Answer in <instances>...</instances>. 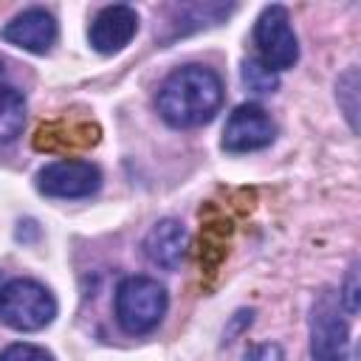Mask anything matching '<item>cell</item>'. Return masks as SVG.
<instances>
[{
  "label": "cell",
  "instance_id": "6da1fadb",
  "mask_svg": "<svg viewBox=\"0 0 361 361\" xmlns=\"http://www.w3.org/2000/svg\"><path fill=\"white\" fill-rule=\"evenodd\" d=\"M223 104V85L212 68L183 65L172 71L158 90V113L172 127H200Z\"/></svg>",
  "mask_w": 361,
  "mask_h": 361
},
{
  "label": "cell",
  "instance_id": "7a4b0ae2",
  "mask_svg": "<svg viewBox=\"0 0 361 361\" xmlns=\"http://www.w3.org/2000/svg\"><path fill=\"white\" fill-rule=\"evenodd\" d=\"M56 316L54 293L34 279H11L0 288V322L11 330L31 333L51 324Z\"/></svg>",
  "mask_w": 361,
  "mask_h": 361
},
{
  "label": "cell",
  "instance_id": "3957f363",
  "mask_svg": "<svg viewBox=\"0 0 361 361\" xmlns=\"http://www.w3.org/2000/svg\"><path fill=\"white\" fill-rule=\"evenodd\" d=\"M169 305L166 288L149 276H127L116 288V319L127 333H149L158 327Z\"/></svg>",
  "mask_w": 361,
  "mask_h": 361
},
{
  "label": "cell",
  "instance_id": "277c9868",
  "mask_svg": "<svg viewBox=\"0 0 361 361\" xmlns=\"http://www.w3.org/2000/svg\"><path fill=\"white\" fill-rule=\"evenodd\" d=\"M254 42L259 48V62L268 65L271 71L293 68L299 59V42H296V34L290 28L288 8L279 3L265 6L262 14L257 17Z\"/></svg>",
  "mask_w": 361,
  "mask_h": 361
},
{
  "label": "cell",
  "instance_id": "5b68a950",
  "mask_svg": "<svg viewBox=\"0 0 361 361\" xmlns=\"http://www.w3.org/2000/svg\"><path fill=\"white\" fill-rule=\"evenodd\" d=\"M347 350L350 333L347 322L341 319L338 299L324 290L310 310V355L313 361H347Z\"/></svg>",
  "mask_w": 361,
  "mask_h": 361
},
{
  "label": "cell",
  "instance_id": "8992f818",
  "mask_svg": "<svg viewBox=\"0 0 361 361\" xmlns=\"http://www.w3.org/2000/svg\"><path fill=\"white\" fill-rule=\"evenodd\" d=\"M102 186V172L90 161L62 158L37 172V189L48 197H87Z\"/></svg>",
  "mask_w": 361,
  "mask_h": 361
},
{
  "label": "cell",
  "instance_id": "52a82bcc",
  "mask_svg": "<svg viewBox=\"0 0 361 361\" xmlns=\"http://www.w3.org/2000/svg\"><path fill=\"white\" fill-rule=\"evenodd\" d=\"M276 138L274 118L259 104H240L226 121L223 130V149L228 152H251L262 149Z\"/></svg>",
  "mask_w": 361,
  "mask_h": 361
},
{
  "label": "cell",
  "instance_id": "ba28073f",
  "mask_svg": "<svg viewBox=\"0 0 361 361\" xmlns=\"http://www.w3.org/2000/svg\"><path fill=\"white\" fill-rule=\"evenodd\" d=\"M138 31V14L135 8L118 3L102 8L90 23V45L99 54H116L121 51Z\"/></svg>",
  "mask_w": 361,
  "mask_h": 361
},
{
  "label": "cell",
  "instance_id": "9c48e42d",
  "mask_svg": "<svg viewBox=\"0 0 361 361\" xmlns=\"http://www.w3.org/2000/svg\"><path fill=\"white\" fill-rule=\"evenodd\" d=\"M0 37L23 51L45 54L56 39V20L45 8H25L23 14L6 23Z\"/></svg>",
  "mask_w": 361,
  "mask_h": 361
},
{
  "label": "cell",
  "instance_id": "30bf717a",
  "mask_svg": "<svg viewBox=\"0 0 361 361\" xmlns=\"http://www.w3.org/2000/svg\"><path fill=\"white\" fill-rule=\"evenodd\" d=\"M144 254L149 257V262H155L158 268L175 271L186 254V228L180 220H158L149 234L144 237Z\"/></svg>",
  "mask_w": 361,
  "mask_h": 361
},
{
  "label": "cell",
  "instance_id": "8fae6325",
  "mask_svg": "<svg viewBox=\"0 0 361 361\" xmlns=\"http://www.w3.org/2000/svg\"><path fill=\"white\" fill-rule=\"evenodd\" d=\"M25 124V96L11 87L0 85V144L14 141Z\"/></svg>",
  "mask_w": 361,
  "mask_h": 361
},
{
  "label": "cell",
  "instance_id": "7c38bea8",
  "mask_svg": "<svg viewBox=\"0 0 361 361\" xmlns=\"http://www.w3.org/2000/svg\"><path fill=\"white\" fill-rule=\"evenodd\" d=\"M336 96H338V104H341V110H344V116H347V121L355 133L358 130V102H355L358 99V71L355 68H350L347 73L338 76Z\"/></svg>",
  "mask_w": 361,
  "mask_h": 361
},
{
  "label": "cell",
  "instance_id": "4fadbf2b",
  "mask_svg": "<svg viewBox=\"0 0 361 361\" xmlns=\"http://www.w3.org/2000/svg\"><path fill=\"white\" fill-rule=\"evenodd\" d=\"M243 82L248 90L254 93H274L279 87V76L276 71H271L268 65H262L259 59H245L243 62Z\"/></svg>",
  "mask_w": 361,
  "mask_h": 361
},
{
  "label": "cell",
  "instance_id": "5bb4252c",
  "mask_svg": "<svg viewBox=\"0 0 361 361\" xmlns=\"http://www.w3.org/2000/svg\"><path fill=\"white\" fill-rule=\"evenodd\" d=\"M0 361H54V355L37 344H8L3 353H0Z\"/></svg>",
  "mask_w": 361,
  "mask_h": 361
},
{
  "label": "cell",
  "instance_id": "9a60e30c",
  "mask_svg": "<svg viewBox=\"0 0 361 361\" xmlns=\"http://www.w3.org/2000/svg\"><path fill=\"white\" fill-rule=\"evenodd\" d=\"M338 305H341L350 316L358 313V268H355V265H353L350 274H347V282H344V288H341V293H338Z\"/></svg>",
  "mask_w": 361,
  "mask_h": 361
},
{
  "label": "cell",
  "instance_id": "2e32d148",
  "mask_svg": "<svg viewBox=\"0 0 361 361\" xmlns=\"http://www.w3.org/2000/svg\"><path fill=\"white\" fill-rule=\"evenodd\" d=\"M245 361H285V355H282V347H279V344L265 341V344L251 347V350L245 353Z\"/></svg>",
  "mask_w": 361,
  "mask_h": 361
},
{
  "label": "cell",
  "instance_id": "e0dca14e",
  "mask_svg": "<svg viewBox=\"0 0 361 361\" xmlns=\"http://www.w3.org/2000/svg\"><path fill=\"white\" fill-rule=\"evenodd\" d=\"M3 285H6V282H3V271H0V288H3Z\"/></svg>",
  "mask_w": 361,
  "mask_h": 361
}]
</instances>
